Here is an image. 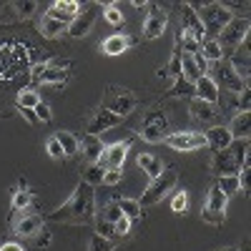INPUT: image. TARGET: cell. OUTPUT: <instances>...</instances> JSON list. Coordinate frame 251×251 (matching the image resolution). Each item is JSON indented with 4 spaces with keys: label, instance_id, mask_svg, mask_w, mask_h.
<instances>
[{
    "label": "cell",
    "instance_id": "6da1fadb",
    "mask_svg": "<svg viewBox=\"0 0 251 251\" xmlns=\"http://www.w3.org/2000/svg\"><path fill=\"white\" fill-rule=\"evenodd\" d=\"M48 219L60 221V224H91L96 219V191H93V186L80 181L75 186L73 196L60 208H55Z\"/></svg>",
    "mask_w": 251,
    "mask_h": 251
},
{
    "label": "cell",
    "instance_id": "7a4b0ae2",
    "mask_svg": "<svg viewBox=\"0 0 251 251\" xmlns=\"http://www.w3.org/2000/svg\"><path fill=\"white\" fill-rule=\"evenodd\" d=\"M30 71V50L15 40H0V80H13Z\"/></svg>",
    "mask_w": 251,
    "mask_h": 251
},
{
    "label": "cell",
    "instance_id": "3957f363",
    "mask_svg": "<svg viewBox=\"0 0 251 251\" xmlns=\"http://www.w3.org/2000/svg\"><path fill=\"white\" fill-rule=\"evenodd\" d=\"M246 158H249V138L231 141L226 149L214 153L211 171L216 176H239V171H241V166L246 163Z\"/></svg>",
    "mask_w": 251,
    "mask_h": 251
},
{
    "label": "cell",
    "instance_id": "277c9868",
    "mask_svg": "<svg viewBox=\"0 0 251 251\" xmlns=\"http://www.w3.org/2000/svg\"><path fill=\"white\" fill-rule=\"evenodd\" d=\"M188 5L196 10V18H199L206 38H216L234 18V13L226 10L224 3H188Z\"/></svg>",
    "mask_w": 251,
    "mask_h": 251
},
{
    "label": "cell",
    "instance_id": "5b68a950",
    "mask_svg": "<svg viewBox=\"0 0 251 251\" xmlns=\"http://www.w3.org/2000/svg\"><path fill=\"white\" fill-rule=\"evenodd\" d=\"M249 38V18H231L219 35H216V43L221 48V53H236Z\"/></svg>",
    "mask_w": 251,
    "mask_h": 251
},
{
    "label": "cell",
    "instance_id": "8992f818",
    "mask_svg": "<svg viewBox=\"0 0 251 251\" xmlns=\"http://www.w3.org/2000/svg\"><path fill=\"white\" fill-rule=\"evenodd\" d=\"M208 78L214 80V86L219 91H228V93H241L246 88V83L231 71V66H228V60L221 58L216 63H208Z\"/></svg>",
    "mask_w": 251,
    "mask_h": 251
},
{
    "label": "cell",
    "instance_id": "52a82bcc",
    "mask_svg": "<svg viewBox=\"0 0 251 251\" xmlns=\"http://www.w3.org/2000/svg\"><path fill=\"white\" fill-rule=\"evenodd\" d=\"M176 181H178V178H176V171H174V169H163L161 176L151 178V183H149V188L143 191L138 206H141V208H143V206H156V203L176 186Z\"/></svg>",
    "mask_w": 251,
    "mask_h": 251
},
{
    "label": "cell",
    "instance_id": "ba28073f",
    "mask_svg": "<svg viewBox=\"0 0 251 251\" xmlns=\"http://www.w3.org/2000/svg\"><path fill=\"white\" fill-rule=\"evenodd\" d=\"M163 143L169 146V149H174V151L188 153V151L203 149L206 138H203L201 131H174V133H166V136H163Z\"/></svg>",
    "mask_w": 251,
    "mask_h": 251
},
{
    "label": "cell",
    "instance_id": "9c48e42d",
    "mask_svg": "<svg viewBox=\"0 0 251 251\" xmlns=\"http://www.w3.org/2000/svg\"><path fill=\"white\" fill-rule=\"evenodd\" d=\"M103 108L123 118V116H128L136 108V96L128 93L126 88H108L106 98H103Z\"/></svg>",
    "mask_w": 251,
    "mask_h": 251
},
{
    "label": "cell",
    "instance_id": "30bf717a",
    "mask_svg": "<svg viewBox=\"0 0 251 251\" xmlns=\"http://www.w3.org/2000/svg\"><path fill=\"white\" fill-rule=\"evenodd\" d=\"M166 131H169V121H166V116L161 111H149L141 123V138L149 141V143H161Z\"/></svg>",
    "mask_w": 251,
    "mask_h": 251
},
{
    "label": "cell",
    "instance_id": "8fae6325",
    "mask_svg": "<svg viewBox=\"0 0 251 251\" xmlns=\"http://www.w3.org/2000/svg\"><path fill=\"white\" fill-rule=\"evenodd\" d=\"M131 149V141H123V143H111L103 149L100 158H98V166L103 171H111V169H121L123 161H126V153Z\"/></svg>",
    "mask_w": 251,
    "mask_h": 251
},
{
    "label": "cell",
    "instance_id": "7c38bea8",
    "mask_svg": "<svg viewBox=\"0 0 251 251\" xmlns=\"http://www.w3.org/2000/svg\"><path fill=\"white\" fill-rule=\"evenodd\" d=\"M149 8H151V10H149V15H146L143 35L149 38V40H153V38H161V35H163L166 25H169V15H166V10L158 8V5H149Z\"/></svg>",
    "mask_w": 251,
    "mask_h": 251
},
{
    "label": "cell",
    "instance_id": "4fadbf2b",
    "mask_svg": "<svg viewBox=\"0 0 251 251\" xmlns=\"http://www.w3.org/2000/svg\"><path fill=\"white\" fill-rule=\"evenodd\" d=\"M178 33H191L199 40L206 38V33H203V28L199 23V18H196V10L188 5V3H181L178 5Z\"/></svg>",
    "mask_w": 251,
    "mask_h": 251
},
{
    "label": "cell",
    "instance_id": "5bb4252c",
    "mask_svg": "<svg viewBox=\"0 0 251 251\" xmlns=\"http://www.w3.org/2000/svg\"><path fill=\"white\" fill-rule=\"evenodd\" d=\"M98 8L96 5H88V8H83L73 20H71V25H68V35H73V38H83V35H88L91 33V28H93V23H96V13Z\"/></svg>",
    "mask_w": 251,
    "mask_h": 251
},
{
    "label": "cell",
    "instance_id": "9a60e30c",
    "mask_svg": "<svg viewBox=\"0 0 251 251\" xmlns=\"http://www.w3.org/2000/svg\"><path fill=\"white\" fill-rule=\"evenodd\" d=\"M118 123H121V116H116V113H111V111H106V108H100V111H96V116H93L91 123H88V133H91V136H100L103 131L116 128Z\"/></svg>",
    "mask_w": 251,
    "mask_h": 251
},
{
    "label": "cell",
    "instance_id": "2e32d148",
    "mask_svg": "<svg viewBox=\"0 0 251 251\" xmlns=\"http://www.w3.org/2000/svg\"><path fill=\"white\" fill-rule=\"evenodd\" d=\"M78 13H80V5L75 3V0H58V3L50 5V10H48L46 15H50V18L60 20V23H68V25H71V20H73Z\"/></svg>",
    "mask_w": 251,
    "mask_h": 251
},
{
    "label": "cell",
    "instance_id": "e0dca14e",
    "mask_svg": "<svg viewBox=\"0 0 251 251\" xmlns=\"http://www.w3.org/2000/svg\"><path fill=\"white\" fill-rule=\"evenodd\" d=\"M203 138H206V146H208V149H211L214 153L221 151V149H226V146L234 141L226 126H211L208 131H203Z\"/></svg>",
    "mask_w": 251,
    "mask_h": 251
},
{
    "label": "cell",
    "instance_id": "ac0fdd59",
    "mask_svg": "<svg viewBox=\"0 0 251 251\" xmlns=\"http://www.w3.org/2000/svg\"><path fill=\"white\" fill-rule=\"evenodd\" d=\"M40 228H43V216H38V214H23L15 226H13V234L15 236H35Z\"/></svg>",
    "mask_w": 251,
    "mask_h": 251
},
{
    "label": "cell",
    "instance_id": "d6986e66",
    "mask_svg": "<svg viewBox=\"0 0 251 251\" xmlns=\"http://www.w3.org/2000/svg\"><path fill=\"white\" fill-rule=\"evenodd\" d=\"M194 98H199V100H206V103H219V98H221V91L214 86V80L208 78V75H203V78H199L196 83H194Z\"/></svg>",
    "mask_w": 251,
    "mask_h": 251
},
{
    "label": "cell",
    "instance_id": "ffe728a7",
    "mask_svg": "<svg viewBox=\"0 0 251 251\" xmlns=\"http://www.w3.org/2000/svg\"><path fill=\"white\" fill-rule=\"evenodd\" d=\"M188 111H191V116L201 123H211L216 121L219 116V108L214 106V103H206V100H199V98H191V106H188Z\"/></svg>",
    "mask_w": 251,
    "mask_h": 251
},
{
    "label": "cell",
    "instance_id": "44dd1931",
    "mask_svg": "<svg viewBox=\"0 0 251 251\" xmlns=\"http://www.w3.org/2000/svg\"><path fill=\"white\" fill-rule=\"evenodd\" d=\"M78 149L83 151V156H86L91 163H98V158H100V153H103V141H100V136H91V133H86L83 136V141L78 143Z\"/></svg>",
    "mask_w": 251,
    "mask_h": 251
},
{
    "label": "cell",
    "instance_id": "7402d4cb",
    "mask_svg": "<svg viewBox=\"0 0 251 251\" xmlns=\"http://www.w3.org/2000/svg\"><path fill=\"white\" fill-rule=\"evenodd\" d=\"M249 126H251V116H249V111H241V113L234 116V121L228 123L226 128H228L234 141H241V138H249Z\"/></svg>",
    "mask_w": 251,
    "mask_h": 251
},
{
    "label": "cell",
    "instance_id": "603a6c76",
    "mask_svg": "<svg viewBox=\"0 0 251 251\" xmlns=\"http://www.w3.org/2000/svg\"><path fill=\"white\" fill-rule=\"evenodd\" d=\"M100 50L106 53V55H121L123 50H128V35H123V33H113V35H108L106 40H103Z\"/></svg>",
    "mask_w": 251,
    "mask_h": 251
},
{
    "label": "cell",
    "instance_id": "cb8c5ba5",
    "mask_svg": "<svg viewBox=\"0 0 251 251\" xmlns=\"http://www.w3.org/2000/svg\"><path fill=\"white\" fill-rule=\"evenodd\" d=\"M228 66H231V71L244 80V83H249V50L246 48H239L234 55H231V60H228Z\"/></svg>",
    "mask_w": 251,
    "mask_h": 251
},
{
    "label": "cell",
    "instance_id": "d4e9b609",
    "mask_svg": "<svg viewBox=\"0 0 251 251\" xmlns=\"http://www.w3.org/2000/svg\"><path fill=\"white\" fill-rule=\"evenodd\" d=\"M40 33L46 38H58L60 33H68V23H60V20H55L50 15H43V20H40Z\"/></svg>",
    "mask_w": 251,
    "mask_h": 251
},
{
    "label": "cell",
    "instance_id": "484cf974",
    "mask_svg": "<svg viewBox=\"0 0 251 251\" xmlns=\"http://www.w3.org/2000/svg\"><path fill=\"white\" fill-rule=\"evenodd\" d=\"M226 201H228V196L214 183L211 191H208V199H206V208L208 211H226Z\"/></svg>",
    "mask_w": 251,
    "mask_h": 251
},
{
    "label": "cell",
    "instance_id": "4316f807",
    "mask_svg": "<svg viewBox=\"0 0 251 251\" xmlns=\"http://www.w3.org/2000/svg\"><path fill=\"white\" fill-rule=\"evenodd\" d=\"M138 166H141V169L149 174L151 178L161 176V171H163L161 158H156V156H151V153H141V156H138Z\"/></svg>",
    "mask_w": 251,
    "mask_h": 251
},
{
    "label": "cell",
    "instance_id": "83f0119b",
    "mask_svg": "<svg viewBox=\"0 0 251 251\" xmlns=\"http://www.w3.org/2000/svg\"><path fill=\"white\" fill-rule=\"evenodd\" d=\"M199 53H201L208 63H216V60L224 58V53H221V48H219V43H216V38H203Z\"/></svg>",
    "mask_w": 251,
    "mask_h": 251
},
{
    "label": "cell",
    "instance_id": "f1b7e54d",
    "mask_svg": "<svg viewBox=\"0 0 251 251\" xmlns=\"http://www.w3.org/2000/svg\"><path fill=\"white\" fill-rule=\"evenodd\" d=\"M55 141L60 143V149H63V153H66V156L78 153V138H75L71 131H58V133H55Z\"/></svg>",
    "mask_w": 251,
    "mask_h": 251
},
{
    "label": "cell",
    "instance_id": "f546056e",
    "mask_svg": "<svg viewBox=\"0 0 251 251\" xmlns=\"http://www.w3.org/2000/svg\"><path fill=\"white\" fill-rule=\"evenodd\" d=\"M123 216V211H121V206L116 203V201H111V203H106L100 208V211L96 214V221H106V224H116L118 219Z\"/></svg>",
    "mask_w": 251,
    "mask_h": 251
},
{
    "label": "cell",
    "instance_id": "4dcf8cb0",
    "mask_svg": "<svg viewBox=\"0 0 251 251\" xmlns=\"http://www.w3.org/2000/svg\"><path fill=\"white\" fill-rule=\"evenodd\" d=\"M216 186L221 188L226 196H234V194L241 191V181H239V176H219Z\"/></svg>",
    "mask_w": 251,
    "mask_h": 251
},
{
    "label": "cell",
    "instance_id": "1f68e13d",
    "mask_svg": "<svg viewBox=\"0 0 251 251\" xmlns=\"http://www.w3.org/2000/svg\"><path fill=\"white\" fill-rule=\"evenodd\" d=\"M38 103H40V96L35 88H25L18 93V108H35Z\"/></svg>",
    "mask_w": 251,
    "mask_h": 251
},
{
    "label": "cell",
    "instance_id": "d6a6232c",
    "mask_svg": "<svg viewBox=\"0 0 251 251\" xmlns=\"http://www.w3.org/2000/svg\"><path fill=\"white\" fill-rule=\"evenodd\" d=\"M113 201L121 206L123 216H128L131 221L141 216V206H138V201H136V199H113Z\"/></svg>",
    "mask_w": 251,
    "mask_h": 251
},
{
    "label": "cell",
    "instance_id": "836d02e7",
    "mask_svg": "<svg viewBox=\"0 0 251 251\" xmlns=\"http://www.w3.org/2000/svg\"><path fill=\"white\" fill-rule=\"evenodd\" d=\"M171 96L174 98H186V96H194V83H188L183 75H178L171 86Z\"/></svg>",
    "mask_w": 251,
    "mask_h": 251
},
{
    "label": "cell",
    "instance_id": "e575fe53",
    "mask_svg": "<svg viewBox=\"0 0 251 251\" xmlns=\"http://www.w3.org/2000/svg\"><path fill=\"white\" fill-rule=\"evenodd\" d=\"M30 201H33L30 191H15L13 194V211H28Z\"/></svg>",
    "mask_w": 251,
    "mask_h": 251
},
{
    "label": "cell",
    "instance_id": "d590c367",
    "mask_svg": "<svg viewBox=\"0 0 251 251\" xmlns=\"http://www.w3.org/2000/svg\"><path fill=\"white\" fill-rule=\"evenodd\" d=\"M103 15H106V20H108V23H111V25H113L116 30H121V28H123V23H126L116 3H111V5L106 8V10H103Z\"/></svg>",
    "mask_w": 251,
    "mask_h": 251
},
{
    "label": "cell",
    "instance_id": "8d00e7d4",
    "mask_svg": "<svg viewBox=\"0 0 251 251\" xmlns=\"http://www.w3.org/2000/svg\"><path fill=\"white\" fill-rule=\"evenodd\" d=\"M103 174H106V171H103L98 163H91V166H88V171H86V176H83V181L91 183V186L96 188L98 183H103Z\"/></svg>",
    "mask_w": 251,
    "mask_h": 251
},
{
    "label": "cell",
    "instance_id": "74e56055",
    "mask_svg": "<svg viewBox=\"0 0 251 251\" xmlns=\"http://www.w3.org/2000/svg\"><path fill=\"white\" fill-rule=\"evenodd\" d=\"M88 251H113V244H111V239H106V236L93 234L91 241H88Z\"/></svg>",
    "mask_w": 251,
    "mask_h": 251
},
{
    "label": "cell",
    "instance_id": "f35d334b",
    "mask_svg": "<svg viewBox=\"0 0 251 251\" xmlns=\"http://www.w3.org/2000/svg\"><path fill=\"white\" fill-rule=\"evenodd\" d=\"M201 221H203V224L221 226V224L226 221V214H224V211H208V208H203V211H201Z\"/></svg>",
    "mask_w": 251,
    "mask_h": 251
},
{
    "label": "cell",
    "instance_id": "ab89813d",
    "mask_svg": "<svg viewBox=\"0 0 251 251\" xmlns=\"http://www.w3.org/2000/svg\"><path fill=\"white\" fill-rule=\"evenodd\" d=\"M186 206H188V194H186V191H178V194L171 199V211H174V214H183Z\"/></svg>",
    "mask_w": 251,
    "mask_h": 251
},
{
    "label": "cell",
    "instance_id": "60d3db41",
    "mask_svg": "<svg viewBox=\"0 0 251 251\" xmlns=\"http://www.w3.org/2000/svg\"><path fill=\"white\" fill-rule=\"evenodd\" d=\"M128 231H131V219H128V216H121V219L113 224V234L121 239V236H128Z\"/></svg>",
    "mask_w": 251,
    "mask_h": 251
},
{
    "label": "cell",
    "instance_id": "b9f144b4",
    "mask_svg": "<svg viewBox=\"0 0 251 251\" xmlns=\"http://www.w3.org/2000/svg\"><path fill=\"white\" fill-rule=\"evenodd\" d=\"M166 71H169V75H174V78L181 75V50H174V55L169 60V66H166Z\"/></svg>",
    "mask_w": 251,
    "mask_h": 251
},
{
    "label": "cell",
    "instance_id": "7bdbcfd3",
    "mask_svg": "<svg viewBox=\"0 0 251 251\" xmlns=\"http://www.w3.org/2000/svg\"><path fill=\"white\" fill-rule=\"evenodd\" d=\"M13 8H15V13H18L20 18H28V15H30V13H33L38 5L33 3V0H23V3H13Z\"/></svg>",
    "mask_w": 251,
    "mask_h": 251
},
{
    "label": "cell",
    "instance_id": "ee69618b",
    "mask_svg": "<svg viewBox=\"0 0 251 251\" xmlns=\"http://www.w3.org/2000/svg\"><path fill=\"white\" fill-rule=\"evenodd\" d=\"M33 244H35V249H46L50 244V231L48 228H40V231L33 236Z\"/></svg>",
    "mask_w": 251,
    "mask_h": 251
},
{
    "label": "cell",
    "instance_id": "f6af8a7d",
    "mask_svg": "<svg viewBox=\"0 0 251 251\" xmlns=\"http://www.w3.org/2000/svg\"><path fill=\"white\" fill-rule=\"evenodd\" d=\"M46 149H48V153H50V158H55V161H60V158H66V153H63V149H60V143L55 141V136L48 141V146H46Z\"/></svg>",
    "mask_w": 251,
    "mask_h": 251
},
{
    "label": "cell",
    "instance_id": "bcb514c9",
    "mask_svg": "<svg viewBox=\"0 0 251 251\" xmlns=\"http://www.w3.org/2000/svg\"><path fill=\"white\" fill-rule=\"evenodd\" d=\"M33 111H35V116H38V121H40V123H48V121L53 118V113H50V108L46 106V103H43V100H40V103H38V106H35Z\"/></svg>",
    "mask_w": 251,
    "mask_h": 251
},
{
    "label": "cell",
    "instance_id": "7dc6e473",
    "mask_svg": "<svg viewBox=\"0 0 251 251\" xmlns=\"http://www.w3.org/2000/svg\"><path fill=\"white\" fill-rule=\"evenodd\" d=\"M121 169H111V171H106V174H103V183H106V186H116L118 181H121Z\"/></svg>",
    "mask_w": 251,
    "mask_h": 251
},
{
    "label": "cell",
    "instance_id": "c3c4849f",
    "mask_svg": "<svg viewBox=\"0 0 251 251\" xmlns=\"http://www.w3.org/2000/svg\"><path fill=\"white\" fill-rule=\"evenodd\" d=\"M239 111H249V106H251V93H249V86L241 91V96H239Z\"/></svg>",
    "mask_w": 251,
    "mask_h": 251
},
{
    "label": "cell",
    "instance_id": "681fc988",
    "mask_svg": "<svg viewBox=\"0 0 251 251\" xmlns=\"http://www.w3.org/2000/svg\"><path fill=\"white\" fill-rule=\"evenodd\" d=\"M48 66H50V68H58V71H68L73 63H71L68 58H53V60H48Z\"/></svg>",
    "mask_w": 251,
    "mask_h": 251
},
{
    "label": "cell",
    "instance_id": "f907efd6",
    "mask_svg": "<svg viewBox=\"0 0 251 251\" xmlns=\"http://www.w3.org/2000/svg\"><path fill=\"white\" fill-rule=\"evenodd\" d=\"M20 116H23V118H25V121H28V123H33V126H35V123H40V121H38V116H35V111H33V108H20Z\"/></svg>",
    "mask_w": 251,
    "mask_h": 251
},
{
    "label": "cell",
    "instance_id": "816d5d0a",
    "mask_svg": "<svg viewBox=\"0 0 251 251\" xmlns=\"http://www.w3.org/2000/svg\"><path fill=\"white\" fill-rule=\"evenodd\" d=\"M0 251H25V246L18 244V241H8V244L0 246Z\"/></svg>",
    "mask_w": 251,
    "mask_h": 251
},
{
    "label": "cell",
    "instance_id": "f5cc1de1",
    "mask_svg": "<svg viewBox=\"0 0 251 251\" xmlns=\"http://www.w3.org/2000/svg\"><path fill=\"white\" fill-rule=\"evenodd\" d=\"M156 75H158V78H166V75H169V71H166V68H158Z\"/></svg>",
    "mask_w": 251,
    "mask_h": 251
},
{
    "label": "cell",
    "instance_id": "db71d44e",
    "mask_svg": "<svg viewBox=\"0 0 251 251\" xmlns=\"http://www.w3.org/2000/svg\"><path fill=\"white\" fill-rule=\"evenodd\" d=\"M216 251H239L236 246H221V249H216Z\"/></svg>",
    "mask_w": 251,
    "mask_h": 251
}]
</instances>
